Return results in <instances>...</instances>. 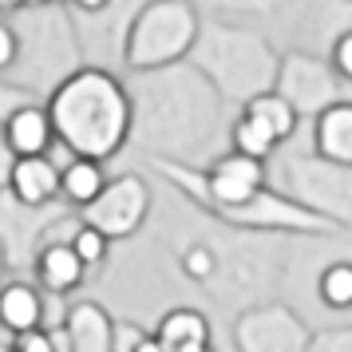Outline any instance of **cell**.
I'll return each mask as SVG.
<instances>
[{"mask_svg":"<svg viewBox=\"0 0 352 352\" xmlns=\"http://www.w3.org/2000/svg\"><path fill=\"white\" fill-rule=\"evenodd\" d=\"M155 336H159L170 352L186 349V344H210V320H206L202 309H170V313L159 320Z\"/></svg>","mask_w":352,"mask_h":352,"instance_id":"16","label":"cell"},{"mask_svg":"<svg viewBox=\"0 0 352 352\" xmlns=\"http://www.w3.org/2000/svg\"><path fill=\"white\" fill-rule=\"evenodd\" d=\"M198 36L202 20L190 0H146L127 24L123 60L131 72H159L190 60Z\"/></svg>","mask_w":352,"mask_h":352,"instance_id":"5","label":"cell"},{"mask_svg":"<svg viewBox=\"0 0 352 352\" xmlns=\"http://www.w3.org/2000/svg\"><path fill=\"white\" fill-rule=\"evenodd\" d=\"M36 4H64V0H36Z\"/></svg>","mask_w":352,"mask_h":352,"instance_id":"34","label":"cell"},{"mask_svg":"<svg viewBox=\"0 0 352 352\" xmlns=\"http://www.w3.org/2000/svg\"><path fill=\"white\" fill-rule=\"evenodd\" d=\"M28 103H32V96H28V91H20V87H12V83H0V123H4L12 111L28 107Z\"/></svg>","mask_w":352,"mask_h":352,"instance_id":"27","label":"cell"},{"mask_svg":"<svg viewBox=\"0 0 352 352\" xmlns=\"http://www.w3.org/2000/svg\"><path fill=\"white\" fill-rule=\"evenodd\" d=\"M32 270H36V281L48 289V293L60 297V293H72V289L83 285L87 265H83V257L76 254L72 238H56V241H48V245L36 254Z\"/></svg>","mask_w":352,"mask_h":352,"instance_id":"10","label":"cell"},{"mask_svg":"<svg viewBox=\"0 0 352 352\" xmlns=\"http://www.w3.org/2000/svg\"><path fill=\"white\" fill-rule=\"evenodd\" d=\"M277 96H285L293 103V111L301 119H317L320 111H329L333 103H340V76L333 64L324 67L320 60L305 56V52H289L281 56V72H277Z\"/></svg>","mask_w":352,"mask_h":352,"instance_id":"7","label":"cell"},{"mask_svg":"<svg viewBox=\"0 0 352 352\" xmlns=\"http://www.w3.org/2000/svg\"><path fill=\"white\" fill-rule=\"evenodd\" d=\"M131 103H135V139L146 151H159L162 162L194 166L206 159L218 139V87L190 64H170L159 72H135Z\"/></svg>","mask_w":352,"mask_h":352,"instance_id":"1","label":"cell"},{"mask_svg":"<svg viewBox=\"0 0 352 352\" xmlns=\"http://www.w3.org/2000/svg\"><path fill=\"white\" fill-rule=\"evenodd\" d=\"M8 194L16 198L20 206L44 210L60 198V162L52 155H32V159H20L12 178H8Z\"/></svg>","mask_w":352,"mask_h":352,"instance_id":"9","label":"cell"},{"mask_svg":"<svg viewBox=\"0 0 352 352\" xmlns=\"http://www.w3.org/2000/svg\"><path fill=\"white\" fill-rule=\"evenodd\" d=\"M234 340H238V352H309L313 333L289 309L261 305V309H250L238 317Z\"/></svg>","mask_w":352,"mask_h":352,"instance_id":"8","label":"cell"},{"mask_svg":"<svg viewBox=\"0 0 352 352\" xmlns=\"http://www.w3.org/2000/svg\"><path fill=\"white\" fill-rule=\"evenodd\" d=\"M64 329L76 352H115V320L96 301H80L64 313Z\"/></svg>","mask_w":352,"mask_h":352,"instance_id":"12","label":"cell"},{"mask_svg":"<svg viewBox=\"0 0 352 352\" xmlns=\"http://www.w3.org/2000/svg\"><path fill=\"white\" fill-rule=\"evenodd\" d=\"M146 329H139L135 320H115V352H135L143 344Z\"/></svg>","mask_w":352,"mask_h":352,"instance_id":"26","label":"cell"},{"mask_svg":"<svg viewBox=\"0 0 352 352\" xmlns=\"http://www.w3.org/2000/svg\"><path fill=\"white\" fill-rule=\"evenodd\" d=\"M16 151L8 146V135H4V123H0V190H8V178L16 170Z\"/></svg>","mask_w":352,"mask_h":352,"instance_id":"28","label":"cell"},{"mask_svg":"<svg viewBox=\"0 0 352 352\" xmlns=\"http://www.w3.org/2000/svg\"><path fill=\"white\" fill-rule=\"evenodd\" d=\"M317 293L329 309H352V261H333L317 277Z\"/></svg>","mask_w":352,"mask_h":352,"instance_id":"19","label":"cell"},{"mask_svg":"<svg viewBox=\"0 0 352 352\" xmlns=\"http://www.w3.org/2000/svg\"><path fill=\"white\" fill-rule=\"evenodd\" d=\"M72 245H76V254L83 257V265H87V270L103 265L107 254H111V238H107V234H99L96 226H87V222H76V230H72Z\"/></svg>","mask_w":352,"mask_h":352,"instance_id":"20","label":"cell"},{"mask_svg":"<svg viewBox=\"0 0 352 352\" xmlns=\"http://www.w3.org/2000/svg\"><path fill=\"white\" fill-rule=\"evenodd\" d=\"M155 206V194L146 186L143 175H115L107 178V186L99 194L91 206L80 210V222L96 226L99 234H107V238H131V234H139V226L146 222V214Z\"/></svg>","mask_w":352,"mask_h":352,"instance_id":"6","label":"cell"},{"mask_svg":"<svg viewBox=\"0 0 352 352\" xmlns=\"http://www.w3.org/2000/svg\"><path fill=\"white\" fill-rule=\"evenodd\" d=\"M32 0H0V12H20V8H28Z\"/></svg>","mask_w":352,"mask_h":352,"instance_id":"31","label":"cell"},{"mask_svg":"<svg viewBox=\"0 0 352 352\" xmlns=\"http://www.w3.org/2000/svg\"><path fill=\"white\" fill-rule=\"evenodd\" d=\"M309 352H352V324L349 329H320V333H313Z\"/></svg>","mask_w":352,"mask_h":352,"instance_id":"23","label":"cell"},{"mask_svg":"<svg viewBox=\"0 0 352 352\" xmlns=\"http://www.w3.org/2000/svg\"><path fill=\"white\" fill-rule=\"evenodd\" d=\"M20 60V32L16 24H0V76L12 72Z\"/></svg>","mask_w":352,"mask_h":352,"instance_id":"25","label":"cell"},{"mask_svg":"<svg viewBox=\"0 0 352 352\" xmlns=\"http://www.w3.org/2000/svg\"><path fill=\"white\" fill-rule=\"evenodd\" d=\"M313 151L320 159L352 166V103L340 99L313 119Z\"/></svg>","mask_w":352,"mask_h":352,"instance_id":"13","label":"cell"},{"mask_svg":"<svg viewBox=\"0 0 352 352\" xmlns=\"http://www.w3.org/2000/svg\"><path fill=\"white\" fill-rule=\"evenodd\" d=\"M182 273L190 277V281H198V285H210L214 281V273H218V257H214V250H206V245H190L186 254H182Z\"/></svg>","mask_w":352,"mask_h":352,"instance_id":"21","label":"cell"},{"mask_svg":"<svg viewBox=\"0 0 352 352\" xmlns=\"http://www.w3.org/2000/svg\"><path fill=\"white\" fill-rule=\"evenodd\" d=\"M4 135H8V146L16 151V159H32V155H52L56 146V127H52L48 107L40 103H28L4 119Z\"/></svg>","mask_w":352,"mask_h":352,"instance_id":"11","label":"cell"},{"mask_svg":"<svg viewBox=\"0 0 352 352\" xmlns=\"http://www.w3.org/2000/svg\"><path fill=\"white\" fill-rule=\"evenodd\" d=\"M0 324L12 336L44 329V297L28 281H8L0 285Z\"/></svg>","mask_w":352,"mask_h":352,"instance_id":"14","label":"cell"},{"mask_svg":"<svg viewBox=\"0 0 352 352\" xmlns=\"http://www.w3.org/2000/svg\"><path fill=\"white\" fill-rule=\"evenodd\" d=\"M4 265H8V250H4V241H0V273H4Z\"/></svg>","mask_w":352,"mask_h":352,"instance_id":"33","label":"cell"},{"mask_svg":"<svg viewBox=\"0 0 352 352\" xmlns=\"http://www.w3.org/2000/svg\"><path fill=\"white\" fill-rule=\"evenodd\" d=\"M12 352H60L56 349V333H52L48 324L44 329H32V333H20L12 336V344H8Z\"/></svg>","mask_w":352,"mask_h":352,"instance_id":"22","label":"cell"},{"mask_svg":"<svg viewBox=\"0 0 352 352\" xmlns=\"http://www.w3.org/2000/svg\"><path fill=\"white\" fill-rule=\"evenodd\" d=\"M329 64H333V72L344 83H352V28L333 40V56H329Z\"/></svg>","mask_w":352,"mask_h":352,"instance_id":"24","label":"cell"},{"mask_svg":"<svg viewBox=\"0 0 352 352\" xmlns=\"http://www.w3.org/2000/svg\"><path fill=\"white\" fill-rule=\"evenodd\" d=\"M190 64L218 87L222 99H238L245 107L250 99L277 87L281 56L257 32L214 24V28H202V36H198V44L190 52Z\"/></svg>","mask_w":352,"mask_h":352,"instance_id":"3","label":"cell"},{"mask_svg":"<svg viewBox=\"0 0 352 352\" xmlns=\"http://www.w3.org/2000/svg\"><path fill=\"white\" fill-rule=\"evenodd\" d=\"M178 352H214V344H186V349H178Z\"/></svg>","mask_w":352,"mask_h":352,"instance_id":"32","label":"cell"},{"mask_svg":"<svg viewBox=\"0 0 352 352\" xmlns=\"http://www.w3.org/2000/svg\"><path fill=\"white\" fill-rule=\"evenodd\" d=\"M270 182L289 202L305 206L333 226H352V166L320 159L313 143L309 151H289L270 159Z\"/></svg>","mask_w":352,"mask_h":352,"instance_id":"4","label":"cell"},{"mask_svg":"<svg viewBox=\"0 0 352 352\" xmlns=\"http://www.w3.org/2000/svg\"><path fill=\"white\" fill-rule=\"evenodd\" d=\"M230 146L238 151V155H250V159H261V162H270L273 159V151L281 146V139L273 135L257 115L250 111H241L238 119H234V127H230Z\"/></svg>","mask_w":352,"mask_h":352,"instance_id":"17","label":"cell"},{"mask_svg":"<svg viewBox=\"0 0 352 352\" xmlns=\"http://www.w3.org/2000/svg\"><path fill=\"white\" fill-rule=\"evenodd\" d=\"M8 352H12V349H8Z\"/></svg>","mask_w":352,"mask_h":352,"instance_id":"36","label":"cell"},{"mask_svg":"<svg viewBox=\"0 0 352 352\" xmlns=\"http://www.w3.org/2000/svg\"><path fill=\"white\" fill-rule=\"evenodd\" d=\"M107 186V175H103V162L96 159H72L60 166V198H64L67 206H91L99 194Z\"/></svg>","mask_w":352,"mask_h":352,"instance_id":"15","label":"cell"},{"mask_svg":"<svg viewBox=\"0 0 352 352\" xmlns=\"http://www.w3.org/2000/svg\"><path fill=\"white\" fill-rule=\"evenodd\" d=\"M135 352H170V349H166V344H162L155 333H146V336H143V344H139Z\"/></svg>","mask_w":352,"mask_h":352,"instance_id":"30","label":"cell"},{"mask_svg":"<svg viewBox=\"0 0 352 352\" xmlns=\"http://www.w3.org/2000/svg\"><path fill=\"white\" fill-rule=\"evenodd\" d=\"M80 12H87V16H96V12H103V8H111V0H72Z\"/></svg>","mask_w":352,"mask_h":352,"instance_id":"29","label":"cell"},{"mask_svg":"<svg viewBox=\"0 0 352 352\" xmlns=\"http://www.w3.org/2000/svg\"><path fill=\"white\" fill-rule=\"evenodd\" d=\"M48 115L56 143L76 159L107 162L135 139V103L131 87L103 67H80L56 91H48Z\"/></svg>","mask_w":352,"mask_h":352,"instance_id":"2","label":"cell"},{"mask_svg":"<svg viewBox=\"0 0 352 352\" xmlns=\"http://www.w3.org/2000/svg\"><path fill=\"white\" fill-rule=\"evenodd\" d=\"M0 194H4V190H0Z\"/></svg>","mask_w":352,"mask_h":352,"instance_id":"35","label":"cell"},{"mask_svg":"<svg viewBox=\"0 0 352 352\" xmlns=\"http://www.w3.org/2000/svg\"><path fill=\"white\" fill-rule=\"evenodd\" d=\"M245 111L257 115L265 127L281 139V143H289L293 135H297V127H301V115L293 111V103H289L285 96H277V91H265V96H257L245 103Z\"/></svg>","mask_w":352,"mask_h":352,"instance_id":"18","label":"cell"}]
</instances>
